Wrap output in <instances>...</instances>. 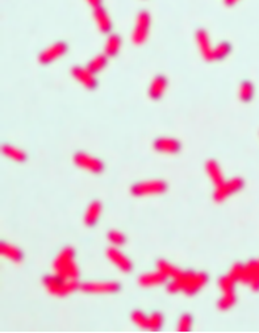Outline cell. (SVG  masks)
<instances>
[{
  "instance_id": "3",
  "label": "cell",
  "mask_w": 259,
  "mask_h": 333,
  "mask_svg": "<svg viewBox=\"0 0 259 333\" xmlns=\"http://www.w3.org/2000/svg\"><path fill=\"white\" fill-rule=\"evenodd\" d=\"M181 278L183 282V291L187 295H195L199 293L209 281V277L205 273L195 272H183Z\"/></svg>"
},
{
  "instance_id": "31",
  "label": "cell",
  "mask_w": 259,
  "mask_h": 333,
  "mask_svg": "<svg viewBox=\"0 0 259 333\" xmlns=\"http://www.w3.org/2000/svg\"><path fill=\"white\" fill-rule=\"evenodd\" d=\"M108 238H109V241L112 242L113 245H117V246L123 245L124 242H125V240H126L125 236H124L123 233H121V232H119V231H111V232H109Z\"/></svg>"
},
{
  "instance_id": "27",
  "label": "cell",
  "mask_w": 259,
  "mask_h": 333,
  "mask_svg": "<svg viewBox=\"0 0 259 333\" xmlns=\"http://www.w3.org/2000/svg\"><path fill=\"white\" fill-rule=\"evenodd\" d=\"M162 325H163V316H162V313H151L150 316H149V321H147V329L159 330Z\"/></svg>"
},
{
  "instance_id": "26",
  "label": "cell",
  "mask_w": 259,
  "mask_h": 333,
  "mask_svg": "<svg viewBox=\"0 0 259 333\" xmlns=\"http://www.w3.org/2000/svg\"><path fill=\"white\" fill-rule=\"evenodd\" d=\"M235 302H237V298H235L234 290H233V291H225L221 299H220V302H218V308L221 309L232 308V307L235 304Z\"/></svg>"
},
{
  "instance_id": "15",
  "label": "cell",
  "mask_w": 259,
  "mask_h": 333,
  "mask_svg": "<svg viewBox=\"0 0 259 333\" xmlns=\"http://www.w3.org/2000/svg\"><path fill=\"white\" fill-rule=\"evenodd\" d=\"M94 19H95L96 24L99 27L100 31L103 33H109L112 31V21H111V17L108 16L107 11L104 10V7H98L94 10Z\"/></svg>"
},
{
  "instance_id": "17",
  "label": "cell",
  "mask_w": 259,
  "mask_h": 333,
  "mask_svg": "<svg viewBox=\"0 0 259 333\" xmlns=\"http://www.w3.org/2000/svg\"><path fill=\"white\" fill-rule=\"evenodd\" d=\"M102 203L98 201L92 202L91 204H90V207L87 208V212H85V216H84V223L85 225H89V227H94V225H96V223H98V220H99L100 215H102Z\"/></svg>"
},
{
  "instance_id": "35",
  "label": "cell",
  "mask_w": 259,
  "mask_h": 333,
  "mask_svg": "<svg viewBox=\"0 0 259 333\" xmlns=\"http://www.w3.org/2000/svg\"><path fill=\"white\" fill-rule=\"evenodd\" d=\"M237 2H238V0H225V3L228 4V6H232V4L237 3Z\"/></svg>"
},
{
  "instance_id": "14",
  "label": "cell",
  "mask_w": 259,
  "mask_h": 333,
  "mask_svg": "<svg viewBox=\"0 0 259 333\" xmlns=\"http://www.w3.org/2000/svg\"><path fill=\"white\" fill-rule=\"evenodd\" d=\"M168 81L166 77L163 75H157L155 78L153 79L150 85V90H149V95L153 100H158L163 96L164 91L167 89Z\"/></svg>"
},
{
  "instance_id": "29",
  "label": "cell",
  "mask_w": 259,
  "mask_h": 333,
  "mask_svg": "<svg viewBox=\"0 0 259 333\" xmlns=\"http://www.w3.org/2000/svg\"><path fill=\"white\" fill-rule=\"evenodd\" d=\"M192 326V316L190 313H184L182 315L181 319H179V323H178V330L181 332H188L191 329Z\"/></svg>"
},
{
  "instance_id": "34",
  "label": "cell",
  "mask_w": 259,
  "mask_h": 333,
  "mask_svg": "<svg viewBox=\"0 0 259 333\" xmlns=\"http://www.w3.org/2000/svg\"><path fill=\"white\" fill-rule=\"evenodd\" d=\"M87 3L92 7V10H95L98 7H102V0H85Z\"/></svg>"
},
{
  "instance_id": "22",
  "label": "cell",
  "mask_w": 259,
  "mask_h": 333,
  "mask_svg": "<svg viewBox=\"0 0 259 333\" xmlns=\"http://www.w3.org/2000/svg\"><path fill=\"white\" fill-rule=\"evenodd\" d=\"M157 268L159 272H162L164 276L167 277V278H178V277L181 276L182 273L179 269L174 268V266L168 263V262L163 261V259H160V261L157 262Z\"/></svg>"
},
{
  "instance_id": "12",
  "label": "cell",
  "mask_w": 259,
  "mask_h": 333,
  "mask_svg": "<svg viewBox=\"0 0 259 333\" xmlns=\"http://www.w3.org/2000/svg\"><path fill=\"white\" fill-rule=\"evenodd\" d=\"M107 255H108V258L111 259V262H113L115 265L117 266L119 269H121L123 272L125 273H130L132 272V269H133V263L130 261L125 254L117 250L116 248H111L107 250Z\"/></svg>"
},
{
  "instance_id": "19",
  "label": "cell",
  "mask_w": 259,
  "mask_h": 333,
  "mask_svg": "<svg viewBox=\"0 0 259 333\" xmlns=\"http://www.w3.org/2000/svg\"><path fill=\"white\" fill-rule=\"evenodd\" d=\"M0 250H2V254H3L4 257L10 258L11 261L21 262L23 261V258H24V254H23V252H21L20 249L14 246V245L7 244V242H2V245H0Z\"/></svg>"
},
{
  "instance_id": "8",
  "label": "cell",
  "mask_w": 259,
  "mask_h": 333,
  "mask_svg": "<svg viewBox=\"0 0 259 333\" xmlns=\"http://www.w3.org/2000/svg\"><path fill=\"white\" fill-rule=\"evenodd\" d=\"M66 51H67V44L63 41H59V42H55L54 45L49 46L48 49H45L38 57V61L42 65H49L51 62H54L55 59H58L59 57H62Z\"/></svg>"
},
{
  "instance_id": "21",
  "label": "cell",
  "mask_w": 259,
  "mask_h": 333,
  "mask_svg": "<svg viewBox=\"0 0 259 333\" xmlns=\"http://www.w3.org/2000/svg\"><path fill=\"white\" fill-rule=\"evenodd\" d=\"M3 153L4 156L16 161V162H24L27 160V154L19 148L14 147V145H3Z\"/></svg>"
},
{
  "instance_id": "10",
  "label": "cell",
  "mask_w": 259,
  "mask_h": 333,
  "mask_svg": "<svg viewBox=\"0 0 259 333\" xmlns=\"http://www.w3.org/2000/svg\"><path fill=\"white\" fill-rule=\"evenodd\" d=\"M71 74L72 77L80 83V85L84 86L85 89L89 90L96 89L98 81H96L95 78V74L90 72L89 68L85 69L82 68V66H75V68L71 69Z\"/></svg>"
},
{
  "instance_id": "1",
  "label": "cell",
  "mask_w": 259,
  "mask_h": 333,
  "mask_svg": "<svg viewBox=\"0 0 259 333\" xmlns=\"http://www.w3.org/2000/svg\"><path fill=\"white\" fill-rule=\"evenodd\" d=\"M75 252L72 248H65L58 254V257L54 261V270L55 273L61 276L62 278L66 279H78L79 269L76 263L74 262Z\"/></svg>"
},
{
  "instance_id": "7",
  "label": "cell",
  "mask_w": 259,
  "mask_h": 333,
  "mask_svg": "<svg viewBox=\"0 0 259 333\" xmlns=\"http://www.w3.org/2000/svg\"><path fill=\"white\" fill-rule=\"evenodd\" d=\"M243 179L242 178H233L232 180L229 182H224L221 186H217L215 191V201L216 202H222L225 197H228L229 195H233L235 192H238L239 190L243 188Z\"/></svg>"
},
{
  "instance_id": "2",
  "label": "cell",
  "mask_w": 259,
  "mask_h": 333,
  "mask_svg": "<svg viewBox=\"0 0 259 333\" xmlns=\"http://www.w3.org/2000/svg\"><path fill=\"white\" fill-rule=\"evenodd\" d=\"M44 286L48 289V291L53 295L66 296L68 294L74 293L80 285H78L75 279H66L61 276H46L42 279Z\"/></svg>"
},
{
  "instance_id": "25",
  "label": "cell",
  "mask_w": 259,
  "mask_h": 333,
  "mask_svg": "<svg viewBox=\"0 0 259 333\" xmlns=\"http://www.w3.org/2000/svg\"><path fill=\"white\" fill-rule=\"evenodd\" d=\"M107 61H108V57L106 54H100L98 57H95L94 59H91L89 63L90 72L94 73V74H98L99 72H102L103 69L107 66Z\"/></svg>"
},
{
  "instance_id": "11",
  "label": "cell",
  "mask_w": 259,
  "mask_h": 333,
  "mask_svg": "<svg viewBox=\"0 0 259 333\" xmlns=\"http://www.w3.org/2000/svg\"><path fill=\"white\" fill-rule=\"evenodd\" d=\"M196 41L198 46L201 51V55L207 61H213V48L211 46V38L208 33L204 29H198L196 31Z\"/></svg>"
},
{
  "instance_id": "33",
  "label": "cell",
  "mask_w": 259,
  "mask_h": 333,
  "mask_svg": "<svg viewBox=\"0 0 259 333\" xmlns=\"http://www.w3.org/2000/svg\"><path fill=\"white\" fill-rule=\"evenodd\" d=\"M229 274H230V276H232L235 281H241V278H242V274H243V265H241V263H237V265H234Z\"/></svg>"
},
{
  "instance_id": "5",
  "label": "cell",
  "mask_w": 259,
  "mask_h": 333,
  "mask_svg": "<svg viewBox=\"0 0 259 333\" xmlns=\"http://www.w3.org/2000/svg\"><path fill=\"white\" fill-rule=\"evenodd\" d=\"M167 190V184L163 180H147L140 182L132 186V194L136 196H145V195H158Z\"/></svg>"
},
{
  "instance_id": "6",
  "label": "cell",
  "mask_w": 259,
  "mask_h": 333,
  "mask_svg": "<svg viewBox=\"0 0 259 333\" xmlns=\"http://www.w3.org/2000/svg\"><path fill=\"white\" fill-rule=\"evenodd\" d=\"M74 162L76 163V166H79L80 169H84V170H89L91 173L99 174L104 170V163L96 158V157H92L87 153H83V152H78V153L74 156Z\"/></svg>"
},
{
  "instance_id": "23",
  "label": "cell",
  "mask_w": 259,
  "mask_h": 333,
  "mask_svg": "<svg viewBox=\"0 0 259 333\" xmlns=\"http://www.w3.org/2000/svg\"><path fill=\"white\" fill-rule=\"evenodd\" d=\"M232 51V45L224 41L218 44L216 48H213V61H221L225 57H228L229 53Z\"/></svg>"
},
{
  "instance_id": "16",
  "label": "cell",
  "mask_w": 259,
  "mask_h": 333,
  "mask_svg": "<svg viewBox=\"0 0 259 333\" xmlns=\"http://www.w3.org/2000/svg\"><path fill=\"white\" fill-rule=\"evenodd\" d=\"M167 281V277L164 276L163 273L157 270L155 273H147V274H142L138 279L141 286L143 287H151V286H158L162 285Z\"/></svg>"
},
{
  "instance_id": "4",
  "label": "cell",
  "mask_w": 259,
  "mask_h": 333,
  "mask_svg": "<svg viewBox=\"0 0 259 333\" xmlns=\"http://www.w3.org/2000/svg\"><path fill=\"white\" fill-rule=\"evenodd\" d=\"M150 24H151L150 15H149V12L142 10L140 14L137 15L136 24H134L133 33H132V41H133V44L141 45L146 41L147 36H149Z\"/></svg>"
},
{
  "instance_id": "9",
  "label": "cell",
  "mask_w": 259,
  "mask_h": 333,
  "mask_svg": "<svg viewBox=\"0 0 259 333\" xmlns=\"http://www.w3.org/2000/svg\"><path fill=\"white\" fill-rule=\"evenodd\" d=\"M80 290L89 294H113L120 290L117 282H85L80 285Z\"/></svg>"
},
{
  "instance_id": "28",
  "label": "cell",
  "mask_w": 259,
  "mask_h": 333,
  "mask_svg": "<svg viewBox=\"0 0 259 333\" xmlns=\"http://www.w3.org/2000/svg\"><path fill=\"white\" fill-rule=\"evenodd\" d=\"M235 282H237V281H235V279L233 278L230 274H228V276L220 278V281H218V285H220V289L225 293V291H233V290H234Z\"/></svg>"
},
{
  "instance_id": "20",
  "label": "cell",
  "mask_w": 259,
  "mask_h": 333,
  "mask_svg": "<svg viewBox=\"0 0 259 333\" xmlns=\"http://www.w3.org/2000/svg\"><path fill=\"white\" fill-rule=\"evenodd\" d=\"M121 44H123V41H121V37H120L119 34H111L106 44L107 57H115V55H117V53L120 51V48H121Z\"/></svg>"
},
{
  "instance_id": "32",
  "label": "cell",
  "mask_w": 259,
  "mask_h": 333,
  "mask_svg": "<svg viewBox=\"0 0 259 333\" xmlns=\"http://www.w3.org/2000/svg\"><path fill=\"white\" fill-rule=\"evenodd\" d=\"M249 286L251 287V290H254V291H259V259L256 261L255 270L252 273V277L251 279H250Z\"/></svg>"
},
{
  "instance_id": "24",
  "label": "cell",
  "mask_w": 259,
  "mask_h": 333,
  "mask_svg": "<svg viewBox=\"0 0 259 333\" xmlns=\"http://www.w3.org/2000/svg\"><path fill=\"white\" fill-rule=\"evenodd\" d=\"M254 96V85L251 82L245 81L239 86V99L242 102H250Z\"/></svg>"
},
{
  "instance_id": "30",
  "label": "cell",
  "mask_w": 259,
  "mask_h": 333,
  "mask_svg": "<svg viewBox=\"0 0 259 333\" xmlns=\"http://www.w3.org/2000/svg\"><path fill=\"white\" fill-rule=\"evenodd\" d=\"M132 320H133V323L137 324L140 328H147L149 316H146L142 311H134V312L132 313Z\"/></svg>"
},
{
  "instance_id": "18",
  "label": "cell",
  "mask_w": 259,
  "mask_h": 333,
  "mask_svg": "<svg viewBox=\"0 0 259 333\" xmlns=\"http://www.w3.org/2000/svg\"><path fill=\"white\" fill-rule=\"evenodd\" d=\"M205 169H207V173H208L209 178L212 179V182L216 184V186H221L225 180H224V175L221 173V169L218 166V163L213 160H209L205 165Z\"/></svg>"
},
{
  "instance_id": "13",
  "label": "cell",
  "mask_w": 259,
  "mask_h": 333,
  "mask_svg": "<svg viewBox=\"0 0 259 333\" xmlns=\"http://www.w3.org/2000/svg\"><path fill=\"white\" fill-rule=\"evenodd\" d=\"M154 149L160 153L175 154L181 150V143L175 139H170V137H160L154 141Z\"/></svg>"
}]
</instances>
